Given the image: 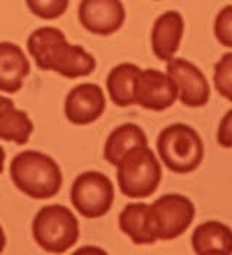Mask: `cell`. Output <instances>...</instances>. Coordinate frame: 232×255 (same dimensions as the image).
Masks as SVG:
<instances>
[{
    "mask_svg": "<svg viewBox=\"0 0 232 255\" xmlns=\"http://www.w3.org/2000/svg\"><path fill=\"white\" fill-rule=\"evenodd\" d=\"M28 52L38 68L54 71L65 79L87 77L96 70V58L81 45L67 41L61 29L42 26L32 32L26 42Z\"/></svg>",
    "mask_w": 232,
    "mask_h": 255,
    "instance_id": "obj_1",
    "label": "cell"
},
{
    "mask_svg": "<svg viewBox=\"0 0 232 255\" xmlns=\"http://www.w3.org/2000/svg\"><path fill=\"white\" fill-rule=\"evenodd\" d=\"M10 178L31 199L46 200L61 190L62 174L57 161L39 151H22L10 162Z\"/></svg>",
    "mask_w": 232,
    "mask_h": 255,
    "instance_id": "obj_2",
    "label": "cell"
},
{
    "mask_svg": "<svg viewBox=\"0 0 232 255\" xmlns=\"http://www.w3.org/2000/svg\"><path fill=\"white\" fill-rule=\"evenodd\" d=\"M157 151L164 165L177 174L195 171L205 157L201 135L186 124H173L164 128L157 139Z\"/></svg>",
    "mask_w": 232,
    "mask_h": 255,
    "instance_id": "obj_3",
    "label": "cell"
},
{
    "mask_svg": "<svg viewBox=\"0 0 232 255\" xmlns=\"http://www.w3.org/2000/svg\"><path fill=\"white\" fill-rule=\"evenodd\" d=\"M116 167L118 184L126 197H150L157 191L161 183V164L148 145L137 146L128 151Z\"/></svg>",
    "mask_w": 232,
    "mask_h": 255,
    "instance_id": "obj_4",
    "label": "cell"
},
{
    "mask_svg": "<svg viewBox=\"0 0 232 255\" xmlns=\"http://www.w3.org/2000/svg\"><path fill=\"white\" fill-rule=\"evenodd\" d=\"M32 237L46 253L62 254L77 244L80 226L68 207L49 205L41 207L32 222Z\"/></svg>",
    "mask_w": 232,
    "mask_h": 255,
    "instance_id": "obj_5",
    "label": "cell"
},
{
    "mask_svg": "<svg viewBox=\"0 0 232 255\" xmlns=\"http://www.w3.org/2000/svg\"><path fill=\"white\" fill-rule=\"evenodd\" d=\"M193 202L179 193L158 197L150 205V225L154 237L160 241H171L183 235L195 219Z\"/></svg>",
    "mask_w": 232,
    "mask_h": 255,
    "instance_id": "obj_6",
    "label": "cell"
},
{
    "mask_svg": "<svg viewBox=\"0 0 232 255\" xmlns=\"http://www.w3.org/2000/svg\"><path fill=\"white\" fill-rule=\"evenodd\" d=\"M70 199L73 207L87 219L102 218L112 209L115 187L108 175L99 171H86L74 180Z\"/></svg>",
    "mask_w": 232,
    "mask_h": 255,
    "instance_id": "obj_7",
    "label": "cell"
},
{
    "mask_svg": "<svg viewBox=\"0 0 232 255\" xmlns=\"http://www.w3.org/2000/svg\"><path fill=\"white\" fill-rule=\"evenodd\" d=\"M134 95L137 105L154 112L166 111L179 99V89L167 73L154 68L141 70L137 77Z\"/></svg>",
    "mask_w": 232,
    "mask_h": 255,
    "instance_id": "obj_8",
    "label": "cell"
},
{
    "mask_svg": "<svg viewBox=\"0 0 232 255\" xmlns=\"http://www.w3.org/2000/svg\"><path fill=\"white\" fill-rule=\"evenodd\" d=\"M126 19L122 0H81L78 20L86 31L109 36L118 32Z\"/></svg>",
    "mask_w": 232,
    "mask_h": 255,
    "instance_id": "obj_9",
    "label": "cell"
},
{
    "mask_svg": "<svg viewBox=\"0 0 232 255\" xmlns=\"http://www.w3.org/2000/svg\"><path fill=\"white\" fill-rule=\"evenodd\" d=\"M167 74L179 89L180 102L189 108H202L209 102L211 87L202 70L185 58L167 61Z\"/></svg>",
    "mask_w": 232,
    "mask_h": 255,
    "instance_id": "obj_10",
    "label": "cell"
},
{
    "mask_svg": "<svg viewBox=\"0 0 232 255\" xmlns=\"http://www.w3.org/2000/svg\"><path fill=\"white\" fill-rule=\"evenodd\" d=\"M106 109V97L100 86L81 83L70 90L65 97L64 113L73 125H90L96 122Z\"/></svg>",
    "mask_w": 232,
    "mask_h": 255,
    "instance_id": "obj_11",
    "label": "cell"
},
{
    "mask_svg": "<svg viewBox=\"0 0 232 255\" xmlns=\"http://www.w3.org/2000/svg\"><path fill=\"white\" fill-rule=\"evenodd\" d=\"M185 32V19L180 12L169 10L160 15L151 31V47L154 55L161 61H170L180 48Z\"/></svg>",
    "mask_w": 232,
    "mask_h": 255,
    "instance_id": "obj_12",
    "label": "cell"
},
{
    "mask_svg": "<svg viewBox=\"0 0 232 255\" xmlns=\"http://www.w3.org/2000/svg\"><path fill=\"white\" fill-rule=\"evenodd\" d=\"M31 73V64L22 48L13 42H0V92L17 93Z\"/></svg>",
    "mask_w": 232,
    "mask_h": 255,
    "instance_id": "obj_13",
    "label": "cell"
},
{
    "mask_svg": "<svg viewBox=\"0 0 232 255\" xmlns=\"http://www.w3.org/2000/svg\"><path fill=\"white\" fill-rule=\"evenodd\" d=\"M196 254H232V229L222 222L208 221L196 226L192 235Z\"/></svg>",
    "mask_w": 232,
    "mask_h": 255,
    "instance_id": "obj_14",
    "label": "cell"
},
{
    "mask_svg": "<svg viewBox=\"0 0 232 255\" xmlns=\"http://www.w3.org/2000/svg\"><path fill=\"white\" fill-rule=\"evenodd\" d=\"M119 228L137 245H150L157 241L151 231L150 205L147 203L126 205L119 215Z\"/></svg>",
    "mask_w": 232,
    "mask_h": 255,
    "instance_id": "obj_15",
    "label": "cell"
},
{
    "mask_svg": "<svg viewBox=\"0 0 232 255\" xmlns=\"http://www.w3.org/2000/svg\"><path fill=\"white\" fill-rule=\"evenodd\" d=\"M144 145H148L144 129L135 124H124L110 132L105 142L103 157L109 164L118 165L128 151Z\"/></svg>",
    "mask_w": 232,
    "mask_h": 255,
    "instance_id": "obj_16",
    "label": "cell"
},
{
    "mask_svg": "<svg viewBox=\"0 0 232 255\" xmlns=\"http://www.w3.org/2000/svg\"><path fill=\"white\" fill-rule=\"evenodd\" d=\"M139 73L141 68L132 63H122L110 70L106 79V87L110 100L116 106L128 108L131 105H137L134 87Z\"/></svg>",
    "mask_w": 232,
    "mask_h": 255,
    "instance_id": "obj_17",
    "label": "cell"
},
{
    "mask_svg": "<svg viewBox=\"0 0 232 255\" xmlns=\"http://www.w3.org/2000/svg\"><path fill=\"white\" fill-rule=\"evenodd\" d=\"M33 132V124L26 112L16 109L15 105L0 111V139L25 145Z\"/></svg>",
    "mask_w": 232,
    "mask_h": 255,
    "instance_id": "obj_18",
    "label": "cell"
},
{
    "mask_svg": "<svg viewBox=\"0 0 232 255\" xmlns=\"http://www.w3.org/2000/svg\"><path fill=\"white\" fill-rule=\"evenodd\" d=\"M215 89L219 95L232 102V52H227L215 64Z\"/></svg>",
    "mask_w": 232,
    "mask_h": 255,
    "instance_id": "obj_19",
    "label": "cell"
},
{
    "mask_svg": "<svg viewBox=\"0 0 232 255\" xmlns=\"http://www.w3.org/2000/svg\"><path fill=\"white\" fill-rule=\"evenodd\" d=\"M70 0H26V6L32 15L44 20L61 17L68 9Z\"/></svg>",
    "mask_w": 232,
    "mask_h": 255,
    "instance_id": "obj_20",
    "label": "cell"
},
{
    "mask_svg": "<svg viewBox=\"0 0 232 255\" xmlns=\"http://www.w3.org/2000/svg\"><path fill=\"white\" fill-rule=\"evenodd\" d=\"M214 33L221 45L232 48V4L225 6L217 15Z\"/></svg>",
    "mask_w": 232,
    "mask_h": 255,
    "instance_id": "obj_21",
    "label": "cell"
},
{
    "mask_svg": "<svg viewBox=\"0 0 232 255\" xmlns=\"http://www.w3.org/2000/svg\"><path fill=\"white\" fill-rule=\"evenodd\" d=\"M218 143L224 148H232V109L222 118L217 135Z\"/></svg>",
    "mask_w": 232,
    "mask_h": 255,
    "instance_id": "obj_22",
    "label": "cell"
},
{
    "mask_svg": "<svg viewBox=\"0 0 232 255\" xmlns=\"http://www.w3.org/2000/svg\"><path fill=\"white\" fill-rule=\"evenodd\" d=\"M13 105V100L9 99V97H4V96H0V111L7 108V106H12Z\"/></svg>",
    "mask_w": 232,
    "mask_h": 255,
    "instance_id": "obj_23",
    "label": "cell"
},
{
    "mask_svg": "<svg viewBox=\"0 0 232 255\" xmlns=\"http://www.w3.org/2000/svg\"><path fill=\"white\" fill-rule=\"evenodd\" d=\"M4 247H6V235H4V231H3V228L0 226V254L3 253Z\"/></svg>",
    "mask_w": 232,
    "mask_h": 255,
    "instance_id": "obj_24",
    "label": "cell"
},
{
    "mask_svg": "<svg viewBox=\"0 0 232 255\" xmlns=\"http://www.w3.org/2000/svg\"><path fill=\"white\" fill-rule=\"evenodd\" d=\"M4 159H6V152H4V149L0 146V174H1L3 170H4Z\"/></svg>",
    "mask_w": 232,
    "mask_h": 255,
    "instance_id": "obj_25",
    "label": "cell"
}]
</instances>
